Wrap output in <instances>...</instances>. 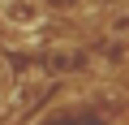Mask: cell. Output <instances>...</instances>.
Segmentation results:
<instances>
[{
  "mask_svg": "<svg viewBox=\"0 0 129 125\" xmlns=\"http://www.w3.org/2000/svg\"><path fill=\"white\" fill-rule=\"evenodd\" d=\"M0 17L13 30H35L43 22V5L39 0H0Z\"/></svg>",
  "mask_w": 129,
  "mask_h": 125,
  "instance_id": "1",
  "label": "cell"
}]
</instances>
